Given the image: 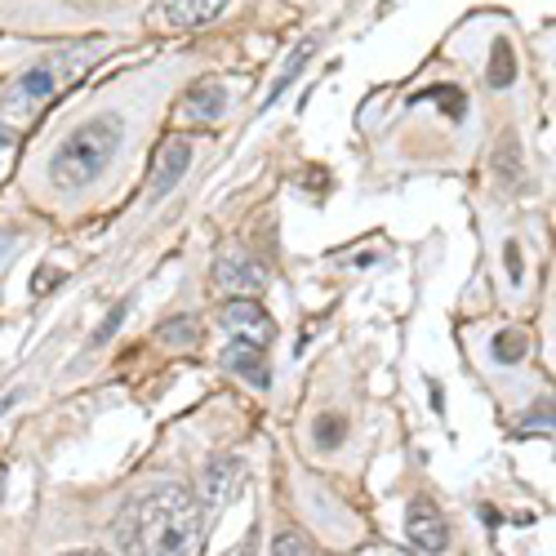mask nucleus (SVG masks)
Listing matches in <instances>:
<instances>
[{
    "label": "nucleus",
    "mask_w": 556,
    "mask_h": 556,
    "mask_svg": "<svg viewBox=\"0 0 556 556\" xmlns=\"http://www.w3.org/2000/svg\"><path fill=\"white\" fill-rule=\"evenodd\" d=\"M223 365L231 369V375L250 379L254 388H267V383H271V369H267L263 343H250V339H237V334H231V343L223 348Z\"/></svg>",
    "instance_id": "nucleus-8"
},
{
    "label": "nucleus",
    "mask_w": 556,
    "mask_h": 556,
    "mask_svg": "<svg viewBox=\"0 0 556 556\" xmlns=\"http://www.w3.org/2000/svg\"><path fill=\"white\" fill-rule=\"evenodd\" d=\"M99 50H103V45L89 40V45H72V50H59V54H50V59H40L36 67H27V72L14 80V89L5 94V103L18 108V112H36L40 103H50L59 89H67L76 76H85L89 63L99 59Z\"/></svg>",
    "instance_id": "nucleus-3"
},
{
    "label": "nucleus",
    "mask_w": 556,
    "mask_h": 556,
    "mask_svg": "<svg viewBox=\"0 0 556 556\" xmlns=\"http://www.w3.org/2000/svg\"><path fill=\"white\" fill-rule=\"evenodd\" d=\"M227 10H231V0H161L152 10V23L165 31H192V27L223 18Z\"/></svg>",
    "instance_id": "nucleus-4"
},
{
    "label": "nucleus",
    "mask_w": 556,
    "mask_h": 556,
    "mask_svg": "<svg viewBox=\"0 0 556 556\" xmlns=\"http://www.w3.org/2000/svg\"><path fill=\"white\" fill-rule=\"evenodd\" d=\"M312 54H316V36H307V40L299 45V50L290 54V63H286V72H281V76H276V85H271V94H267V103H263V108H271L276 99H281V94H286V89H290V80H294V76L303 72V63H307Z\"/></svg>",
    "instance_id": "nucleus-12"
},
{
    "label": "nucleus",
    "mask_w": 556,
    "mask_h": 556,
    "mask_svg": "<svg viewBox=\"0 0 556 556\" xmlns=\"http://www.w3.org/2000/svg\"><path fill=\"white\" fill-rule=\"evenodd\" d=\"M237 481H241V458H231V454L214 458L210 472H205V498L210 503H223L231 490H237Z\"/></svg>",
    "instance_id": "nucleus-10"
},
{
    "label": "nucleus",
    "mask_w": 556,
    "mask_h": 556,
    "mask_svg": "<svg viewBox=\"0 0 556 556\" xmlns=\"http://www.w3.org/2000/svg\"><path fill=\"white\" fill-rule=\"evenodd\" d=\"M223 326L237 339H250V343H271V334H276V326L254 299H231L223 307Z\"/></svg>",
    "instance_id": "nucleus-7"
},
{
    "label": "nucleus",
    "mask_w": 556,
    "mask_h": 556,
    "mask_svg": "<svg viewBox=\"0 0 556 556\" xmlns=\"http://www.w3.org/2000/svg\"><path fill=\"white\" fill-rule=\"evenodd\" d=\"M116 152H121V121L116 116H94V121L76 125L50 161L54 188H63V192L85 188L89 178H99L112 165Z\"/></svg>",
    "instance_id": "nucleus-2"
},
{
    "label": "nucleus",
    "mask_w": 556,
    "mask_h": 556,
    "mask_svg": "<svg viewBox=\"0 0 556 556\" xmlns=\"http://www.w3.org/2000/svg\"><path fill=\"white\" fill-rule=\"evenodd\" d=\"M227 112V89L218 80H205L188 94V116L192 121H218Z\"/></svg>",
    "instance_id": "nucleus-11"
},
{
    "label": "nucleus",
    "mask_w": 556,
    "mask_h": 556,
    "mask_svg": "<svg viewBox=\"0 0 556 556\" xmlns=\"http://www.w3.org/2000/svg\"><path fill=\"white\" fill-rule=\"evenodd\" d=\"M271 556H316L299 534H276V543H271Z\"/></svg>",
    "instance_id": "nucleus-18"
},
{
    "label": "nucleus",
    "mask_w": 556,
    "mask_h": 556,
    "mask_svg": "<svg viewBox=\"0 0 556 556\" xmlns=\"http://www.w3.org/2000/svg\"><path fill=\"white\" fill-rule=\"evenodd\" d=\"M214 276H218V286L231 290V294H263V290H267V267H258V263L245 258V254H227V258L214 267Z\"/></svg>",
    "instance_id": "nucleus-9"
},
{
    "label": "nucleus",
    "mask_w": 556,
    "mask_h": 556,
    "mask_svg": "<svg viewBox=\"0 0 556 556\" xmlns=\"http://www.w3.org/2000/svg\"><path fill=\"white\" fill-rule=\"evenodd\" d=\"M503 258H507V271H513V286H517V281H521V250H517V245H507Z\"/></svg>",
    "instance_id": "nucleus-19"
},
{
    "label": "nucleus",
    "mask_w": 556,
    "mask_h": 556,
    "mask_svg": "<svg viewBox=\"0 0 556 556\" xmlns=\"http://www.w3.org/2000/svg\"><path fill=\"white\" fill-rule=\"evenodd\" d=\"M125 556H192L201 543V503L174 481L143 490L112 526Z\"/></svg>",
    "instance_id": "nucleus-1"
},
{
    "label": "nucleus",
    "mask_w": 556,
    "mask_h": 556,
    "mask_svg": "<svg viewBox=\"0 0 556 556\" xmlns=\"http://www.w3.org/2000/svg\"><path fill=\"white\" fill-rule=\"evenodd\" d=\"M526 352H530V334H526V330H503V334H494V361H498V365H517V361H526Z\"/></svg>",
    "instance_id": "nucleus-14"
},
{
    "label": "nucleus",
    "mask_w": 556,
    "mask_h": 556,
    "mask_svg": "<svg viewBox=\"0 0 556 556\" xmlns=\"http://www.w3.org/2000/svg\"><path fill=\"white\" fill-rule=\"evenodd\" d=\"M405 539L419 552H445L450 547V526L432 498H414L405 507Z\"/></svg>",
    "instance_id": "nucleus-5"
},
{
    "label": "nucleus",
    "mask_w": 556,
    "mask_h": 556,
    "mask_svg": "<svg viewBox=\"0 0 556 556\" xmlns=\"http://www.w3.org/2000/svg\"><path fill=\"white\" fill-rule=\"evenodd\" d=\"M63 281V276L59 271H50V267H40V276H36V290H54Z\"/></svg>",
    "instance_id": "nucleus-20"
},
{
    "label": "nucleus",
    "mask_w": 556,
    "mask_h": 556,
    "mask_svg": "<svg viewBox=\"0 0 556 556\" xmlns=\"http://www.w3.org/2000/svg\"><path fill=\"white\" fill-rule=\"evenodd\" d=\"M513 50H507V40H498L494 45V63H490V85L494 89H503V85H513Z\"/></svg>",
    "instance_id": "nucleus-16"
},
{
    "label": "nucleus",
    "mask_w": 556,
    "mask_h": 556,
    "mask_svg": "<svg viewBox=\"0 0 556 556\" xmlns=\"http://www.w3.org/2000/svg\"><path fill=\"white\" fill-rule=\"evenodd\" d=\"M188 169H192V143H188V138H169V143L156 152V161H152V188H148V197L152 201L169 197Z\"/></svg>",
    "instance_id": "nucleus-6"
},
{
    "label": "nucleus",
    "mask_w": 556,
    "mask_h": 556,
    "mask_svg": "<svg viewBox=\"0 0 556 556\" xmlns=\"http://www.w3.org/2000/svg\"><path fill=\"white\" fill-rule=\"evenodd\" d=\"M156 339L169 343V348H192L197 343V320L192 316H178V320H169V326L156 330Z\"/></svg>",
    "instance_id": "nucleus-15"
},
{
    "label": "nucleus",
    "mask_w": 556,
    "mask_h": 556,
    "mask_svg": "<svg viewBox=\"0 0 556 556\" xmlns=\"http://www.w3.org/2000/svg\"><path fill=\"white\" fill-rule=\"evenodd\" d=\"M365 556H401V552H392V547H379V552H365Z\"/></svg>",
    "instance_id": "nucleus-22"
},
{
    "label": "nucleus",
    "mask_w": 556,
    "mask_h": 556,
    "mask_svg": "<svg viewBox=\"0 0 556 556\" xmlns=\"http://www.w3.org/2000/svg\"><path fill=\"white\" fill-rule=\"evenodd\" d=\"M63 556H108V552H89V547H76V552H63Z\"/></svg>",
    "instance_id": "nucleus-21"
},
{
    "label": "nucleus",
    "mask_w": 556,
    "mask_h": 556,
    "mask_svg": "<svg viewBox=\"0 0 556 556\" xmlns=\"http://www.w3.org/2000/svg\"><path fill=\"white\" fill-rule=\"evenodd\" d=\"M343 437H348V419L343 414H320V419L312 424V441H316V450H339L343 445Z\"/></svg>",
    "instance_id": "nucleus-13"
},
{
    "label": "nucleus",
    "mask_w": 556,
    "mask_h": 556,
    "mask_svg": "<svg viewBox=\"0 0 556 556\" xmlns=\"http://www.w3.org/2000/svg\"><path fill=\"white\" fill-rule=\"evenodd\" d=\"M125 316H129V303H116V307L108 312V320H103V326L94 330V348H103V343H108V339H112V334L125 326Z\"/></svg>",
    "instance_id": "nucleus-17"
}]
</instances>
